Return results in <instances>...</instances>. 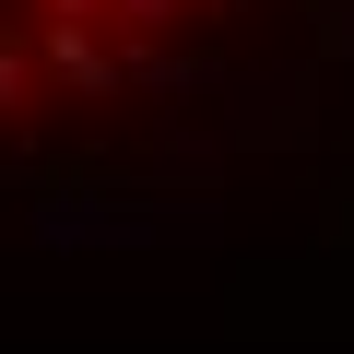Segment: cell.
<instances>
[{
	"mask_svg": "<svg viewBox=\"0 0 354 354\" xmlns=\"http://www.w3.org/2000/svg\"><path fill=\"white\" fill-rule=\"evenodd\" d=\"M48 95V59H36V24L24 12H0V130H24Z\"/></svg>",
	"mask_w": 354,
	"mask_h": 354,
	"instance_id": "6da1fadb",
	"label": "cell"
}]
</instances>
